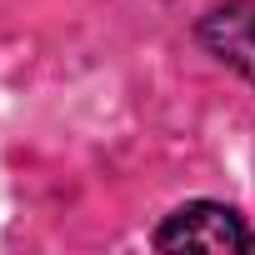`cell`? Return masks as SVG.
Here are the masks:
<instances>
[{"label":"cell","instance_id":"obj_1","mask_svg":"<svg viewBox=\"0 0 255 255\" xmlns=\"http://www.w3.org/2000/svg\"><path fill=\"white\" fill-rule=\"evenodd\" d=\"M250 225L215 200H190L155 230V250H250Z\"/></svg>","mask_w":255,"mask_h":255},{"label":"cell","instance_id":"obj_2","mask_svg":"<svg viewBox=\"0 0 255 255\" xmlns=\"http://www.w3.org/2000/svg\"><path fill=\"white\" fill-rule=\"evenodd\" d=\"M200 40L215 60H225L230 70H240L245 80H255V0H230L215 5L200 20Z\"/></svg>","mask_w":255,"mask_h":255}]
</instances>
